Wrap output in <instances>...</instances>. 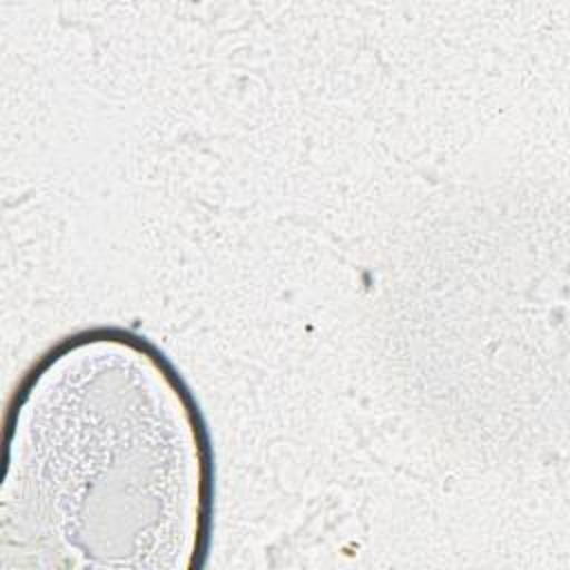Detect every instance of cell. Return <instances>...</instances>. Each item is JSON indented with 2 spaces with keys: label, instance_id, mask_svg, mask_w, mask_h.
I'll use <instances>...</instances> for the list:
<instances>
[{
  "label": "cell",
  "instance_id": "cell-1",
  "mask_svg": "<svg viewBox=\"0 0 570 570\" xmlns=\"http://www.w3.org/2000/svg\"><path fill=\"white\" fill-rule=\"evenodd\" d=\"M0 552L42 566H191L212 505L198 407L120 330L65 338L27 374L4 432Z\"/></svg>",
  "mask_w": 570,
  "mask_h": 570
}]
</instances>
